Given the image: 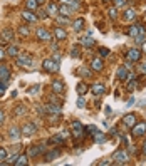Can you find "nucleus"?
<instances>
[{
    "mask_svg": "<svg viewBox=\"0 0 146 166\" xmlns=\"http://www.w3.org/2000/svg\"><path fill=\"white\" fill-rule=\"evenodd\" d=\"M72 10H74V8H71V7H67V5H61L59 7V13H61V15H67V17H69L71 13H72Z\"/></svg>",
    "mask_w": 146,
    "mask_h": 166,
    "instance_id": "nucleus-24",
    "label": "nucleus"
},
{
    "mask_svg": "<svg viewBox=\"0 0 146 166\" xmlns=\"http://www.w3.org/2000/svg\"><path fill=\"white\" fill-rule=\"evenodd\" d=\"M27 7L30 8V10H37V7H39L37 0H27Z\"/></svg>",
    "mask_w": 146,
    "mask_h": 166,
    "instance_id": "nucleus-34",
    "label": "nucleus"
},
{
    "mask_svg": "<svg viewBox=\"0 0 146 166\" xmlns=\"http://www.w3.org/2000/svg\"><path fill=\"white\" fill-rule=\"evenodd\" d=\"M44 2H46V0H37V3H39V5H41V3H44Z\"/></svg>",
    "mask_w": 146,
    "mask_h": 166,
    "instance_id": "nucleus-55",
    "label": "nucleus"
},
{
    "mask_svg": "<svg viewBox=\"0 0 146 166\" xmlns=\"http://www.w3.org/2000/svg\"><path fill=\"white\" fill-rule=\"evenodd\" d=\"M2 37L5 39L7 42H10V40H14V30H10V29H5V30L2 32Z\"/></svg>",
    "mask_w": 146,
    "mask_h": 166,
    "instance_id": "nucleus-25",
    "label": "nucleus"
},
{
    "mask_svg": "<svg viewBox=\"0 0 146 166\" xmlns=\"http://www.w3.org/2000/svg\"><path fill=\"white\" fill-rule=\"evenodd\" d=\"M103 67H104L103 59H99V57H97V59H92V61H91V69H92V71L101 72V71H103Z\"/></svg>",
    "mask_w": 146,
    "mask_h": 166,
    "instance_id": "nucleus-11",
    "label": "nucleus"
},
{
    "mask_svg": "<svg viewBox=\"0 0 146 166\" xmlns=\"http://www.w3.org/2000/svg\"><path fill=\"white\" fill-rule=\"evenodd\" d=\"M136 87V77H133V79H131V82L128 84V91H133Z\"/></svg>",
    "mask_w": 146,
    "mask_h": 166,
    "instance_id": "nucleus-45",
    "label": "nucleus"
},
{
    "mask_svg": "<svg viewBox=\"0 0 146 166\" xmlns=\"http://www.w3.org/2000/svg\"><path fill=\"white\" fill-rule=\"evenodd\" d=\"M15 59H17V66H20V67H25V66H32V64H34L32 57L29 56V54H22V56H17Z\"/></svg>",
    "mask_w": 146,
    "mask_h": 166,
    "instance_id": "nucleus-3",
    "label": "nucleus"
},
{
    "mask_svg": "<svg viewBox=\"0 0 146 166\" xmlns=\"http://www.w3.org/2000/svg\"><path fill=\"white\" fill-rule=\"evenodd\" d=\"M104 2H109V0H104Z\"/></svg>",
    "mask_w": 146,
    "mask_h": 166,
    "instance_id": "nucleus-56",
    "label": "nucleus"
},
{
    "mask_svg": "<svg viewBox=\"0 0 146 166\" xmlns=\"http://www.w3.org/2000/svg\"><path fill=\"white\" fill-rule=\"evenodd\" d=\"M7 56L17 57V56H19V47H17V46H8V47H7Z\"/></svg>",
    "mask_w": 146,
    "mask_h": 166,
    "instance_id": "nucleus-21",
    "label": "nucleus"
},
{
    "mask_svg": "<svg viewBox=\"0 0 146 166\" xmlns=\"http://www.w3.org/2000/svg\"><path fill=\"white\" fill-rule=\"evenodd\" d=\"M42 67H44L46 72H49V74H56V72H59V64H57L54 59H46L42 62Z\"/></svg>",
    "mask_w": 146,
    "mask_h": 166,
    "instance_id": "nucleus-1",
    "label": "nucleus"
},
{
    "mask_svg": "<svg viewBox=\"0 0 146 166\" xmlns=\"http://www.w3.org/2000/svg\"><path fill=\"white\" fill-rule=\"evenodd\" d=\"M108 13H109V17L113 19V20L118 19V8H116V7H109L108 8Z\"/></svg>",
    "mask_w": 146,
    "mask_h": 166,
    "instance_id": "nucleus-33",
    "label": "nucleus"
},
{
    "mask_svg": "<svg viewBox=\"0 0 146 166\" xmlns=\"http://www.w3.org/2000/svg\"><path fill=\"white\" fill-rule=\"evenodd\" d=\"M3 119H5V113H3L2 109H0V124L3 123Z\"/></svg>",
    "mask_w": 146,
    "mask_h": 166,
    "instance_id": "nucleus-48",
    "label": "nucleus"
},
{
    "mask_svg": "<svg viewBox=\"0 0 146 166\" xmlns=\"http://www.w3.org/2000/svg\"><path fill=\"white\" fill-rule=\"evenodd\" d=\"M113 158L116 159V163H119V164H126V163H129V154L126 153L124 149H119V151H116Z\"/></svg>",
    "mask_w": 146,
    "mask_h": 166,
    "instance_id": "nucleus-2",
    "label": "nucleus"
},
{
    "mask_svg": "<svg viewBox=\"0 0 146 166\" xmlns=\"http://www.w3.org/2000/svg\"><path fill=\"white\" fill-rule=\"evenodd\" d=\"M133 134H134V136H143V134H146V123H144V121H143V123H138V124L133 126Z\"/></svg>",
    "mask_w": 146,
    "mask_h": 166,
    "instance_id": "nucleus-8",
    "label": "nucleus"
},
{
    "mask_svg": "<svg viewBox=\"0 0 146 166\" xmlns=\"http://www.w3.org/2000/svg\"><path fill=\"white\" fill-rule=\"evenodd\" d=\"M87 91H89V86H87L86 82H79V84H77V94L84 96Z\"/></svg>",
    "mask_w": 146,
    "mask_h": 166,
    "instance_id": "nucleus-20",
    "label": "nucleus"
},
{
    "mask_svg": "<svg viewBox=\"0 0 146 166\" xmlns=\"http://www.w3.org/2000/svg\"><path fill=\"white\" fill-rule=\"evenodd\" d=\"M3 57H5V52H3L2 49H0V61H3Z\"/></svg>",
    "mask_w": 146,
    "mask_h": 166,
    "instance_id": "nucleus-52",
    "label": "nucleus"
},
{
    "mask_svg": "<svg viewBox=\"0 0 146 166\" xmlns=\"http://www.w3.org/2000/svg\"><path fill=\"white\" fill-rule=\"evenodd\" d=\"M124 19L126 20H134L136 19V10L134 8H128V10L124 12Z\"/></svg>",
    "mask_w": 146,
    "mask_h": 166,
    "instance_id": "nucleus-23",
    "label": "nucleus"
},
{
    "mask_svg": "<svg viewBox=\"0 0 146 166\" xmlns=\"http://www.w3.org/2000/svg\"><path fill=\"white\" fill-rule=\"evenodd\" d=\"M41 91V86L39 84H35V86H32L30 89H29V92H30V94H37V92Z\"/></svg>",
    "mask_w": 146,
    "mask_h": 166,
    "instance_id": "nucleus-42",
    "label": "nucleus"
},
{
    "mask_svg": "<svg viewBox=\"0 0 146 166\" xmlns=\"http://www.w3.org/2000/svg\"><path fill=\"white\" fill-rule=\"evenodd\" d=\"M138 32H139L138 25H129V29H128V35L129 37H136V35H138Z\"/></svg>",
    "mask_w": 146,
    "mask_h": 166,
    "instance_id": "nucleus-27",
    "label": "nucleus"
},
{
    "mask_svg": "<svg viewBox=\"0 0 146 166\" xmlns=\"http://www.w3.org/2000/svg\"><path fill=\"white\" fill-rule=\"evenodd\" d=\"M91 91H92V94H94V96H103L106 92V86L104 84H92Z\"/></svg>",
    "mask_w": 146,
    "mask_h": 166,
    "instance_id": "nucleus-12",
    "label": "nucleus"
},
{
    "mask_svg": "<svg viewBox=\"0 0 146 166\" xmlns=\"http://www.w3.org/2000/svg\"><path fill=\"white\" fill-rule=\"evenodd\" d=\"M46 111L47 113H54V114H61V106L59 104H46Z\"/></svg>",
    "mask_w": 146,
    "mask_h": 166,
    "instance_id": "nucleus-17",
    "label": "nucleus"
},
{
    "mask_svg": "<svg viewBox=\"0 0 146 166\" xmlns=\"http://www.w3.org/2000/svg\"><path fill=\"white\" fill-rule=\"evenodd\" d=\"M79 54H81V47L74 46V47H72V51H71V57H77Z\"/></svg>",
    "mask_w": 146,
    "mask_h": 166,
    "instance_id": "nucleus-38",
    "label": "nucleus"
},
{
    "mask_svg": "<svg viewBox=\"0 0 146 166\" xmlns=\"http://www.w3.org/2000/svg\"><path fill=\"white\" fill-rule=\"evenodd\" d=\"M143 153H144V154H146V143H144V144H143Z\"/></svg>",
    "mask_w": 146,
    "mask_h": 166,
    "instance_id": "nucleus-54",
    "label": "nucleus"
},
{
    "mask_svg": "<svg viewBox=\"0 0 146 166\" xmlns=\"http://www.w3.org/2000/svg\"><path fill=\"white\" fill-rule=\"evenodd\" d=\"M20 131H22V129H19V128H15V126H12V128L8 129V136H10V139L15 141V139L20 138V134H22Z\"/></svg>",
    "mask_w": 146,
    "mask_h": 166,
    "instance_id": "nucleus-16",
    "label": "nucleus"
},
{
    "mask_svg": "<svg viewBox=\"0 0 146 166\" xmlns=\"http://www.w3.org/2000/svg\"><path fill=\"white\" fill-rule=\"evenodd\" d=\"M139 69H141V72H143V74H146V64H141Z\"/></svg>",
    "mask_w": 146,
    "mask_h": 166,
    "instance_id": "nucleus-49",
    "label": "nucleus"
},
{
    "mask_svg": "<svg viewBox=\"0 0 146 166\" xmlns=\"http://www.w3.org/2000/svg\"><path fill=\"white\" fill-rule=\"evenodd\" d=\"M7 149L5 148H0V161H5L7 159Z\"/></svg>",
    "mask_w": 146,
    "mask_h": 166,
    "instance_id": "nucleus-41",
    "label": "nucleus"
},
{
    "mask_svg": "<svg viewBox=\"0 0 146 166\" xmlns=\"http://www.w3.org/2000/svg\"><path fill=\"white\" fill-rule=\"evenodd\" d=\"M104 139H106L104 133H101V131H96V133H94V141H96V143H103Z\"/></svg>",
    "mask_w": 146,
    "mask_h": 166,
    "instance_id": "nucleus-29",
    "label": "nucleus"
},
{
    "mask_svg": "<svg viewBox=\"0 0 146 166\" xmlns=\"http://www.w3.org/2000/svg\"><path fill=\"white\" fill-rule=\"evenodd\" d=\"M81 44H82V46H86V47H91L92 44H94V39H91V37H82V39H81Z\"/></svg>",
    "mask_w": 146,
    "mask_h": 166,
    "instance_id": "nucleus-31",
    "label": "nucleus"
},
{
    "mask_svg": "<svg viewBox=\"0 0 146 166\" xmlns=\"http://www.w3.org/2000/svg\"><path fill=\"white\" fill-rule=\"evenodd\" d=\"M99 56H101V57H108V56H109V49L99 47Z\"/></svg>",
    "mask_w": 146,
    "mask_h": 166,
    "instance_id": "nucleus-39",
    "label": "nucleus"
},
{
    "mask_svg": "<svg viewBox=\"0 0 146 166\" xmlns=\"http://www.w3.org/2000/svg\"><path fill=\"white\" fill-rule=\"evenodd\" d=\"M35 133H37V126L32 124V123H27L22 128V136H27V138H29V136H34Z\"/></svg>",
    "mask_w": 146,
    "mask_h": 166,
    "instance_id": "nucleus-5",
    "label": "nucleus"
},
{
    "mask_svg": "<svg viewBox=\"0 0 146 166\" xmlns=\"http://www.w3.org/2000/svg\"><path fill=\"white\" fill-rule=\"evenodd\" d=\"M54 61H56V62H59V61H61V54H59V52H57L56 56H54Z\"/></svg>",
    "mask_w": 146,
    "mask_h": 166,
    "instance_id": "nucleus-50",
    "label": "nucleus"
},
{
    "mask_svg": "<svg viewBox=\"0 0 146 166\" xmlns=\"http://www.w3.org/2000/svg\"><path fill=\"white\" fill-rule=\"evenodd\" d=\"M51 143H56V144H64V138H62V136H52V138H51Z\"/></svg>",
    "mask_w": 146,
    "mask_h": 166,
    "instance_id": "nucleus-35",
    "label": "nucleus"
},
{
    "mask_svg": "<svg viewBox=\"0 0 146 166\" xmlns=\"http://www.w3.org/2000/svg\"><path fill=\"white\" fill-rule=\"evenodd\" d=\"M86 131H87V134H92V136H94V133L97 131V128H96L94 124H89V126L86 128Z\"/></svg>",
    "mask_w": 146,
    "mask_h": 166,
    "instance_id": "nucleus-40",
    "label": "nucleus"
},
{
    "mask_svg": "<svg viewBox=\"0 0 146 166\" xmlns=\"http://www.w3.org/2000/svg\"><path fill=\"white\" fill-rule=\"evenodd\" d=\"M14 114H15V116H22V114H25V106H17V107H15V111H14Z\"/></svg>",
    "mask_w": 146,
    "mask_h": 166,
    "instance_id": "nucleus-36",
    "label": "nucleus"
},
{
    "mask_svg": "<svg viewBox=\"0 0 146 166\" xmlns=\"http://www.w3.org/2000/svg\"><path fill=\"white\" fill-rule=\"evenodd\" d=\"M118 79L119 81H126V79H128V69H126V66L118 69Z\"/></svg>",
    "mask_w": 146,
    "mask_h": 166,
    "instance_id": "nucleus-19",
    "label": "nucleus"
},
{
    "mask_svg": "<svg viewBox=\"0 0 146 166\" xmlns=\"http://www.w3.org/2000/svg\"><path fill=\"white\" fill-rule=\"evenodd\" d=\"M64 84H62V81L59 79H56V81H52V92H56V94H64Z\"/></svg>",
    "mask_w": 146,
    "mask_h": 166,
    "instance_id": "nucleus-9",
    "label": "nucleus"
},
{
    "mask_svg": "<svg viewBox=\"0 0 146 166\" xmlns=\"http://www.w3.org/2000/svg\"><path fill=\"white\" fill-rule=\"evenodd\" d=\"M41 153H44V146H39V144L32 146V148L29 149V156H37V154H41Z\"/></svg>",
    "mask_w": 146,
    "mask_h": 166,
    "instance_id": "nucleus-18",
    "label": "nucleus"
},
{
    "mask_svg": "<svg viewBox=\"0 0 146 166\" xmlns=\"http://www.w3.org/2000/svg\"><path fill=\"white\" fill-rule=\"evenodd\" d=\"M8 79H10V71H8L7 66H0V81L7 82Z\"/></svg>",
    "mask_w": 146,
    "mask_h": 166,
    "instance_id": "nucleus-13",
    "label": "nucleus"
},
{
    "mask_svg": "<svg viewBox=\"0 0 146 166\" xmlns=\"http://www.w3.org/2000/svg\"><path fill=\"white\" fill-rule=\"evenodd\" d=\"M57 156H59V151H51V153H47L44 158H46V161H52V159H56Z\"/></svg>",
    "mask_w": 146,
    "mask_h": 166,
    "instance_id": "nucleus-32",
    "label": "nucleus"
},
{
    "mask_svg": "<svg viewBox=\"0 0 146 166\" xmlns=\"http://www.w3.org/2000/svg\"><path fill=\"white\" fill-rule=\"evenodd\" d=\"M126 57H128V61H131V62H138L139 57H141V52L138 49H129L128 54H126Z\"/></svg>",
    "mask_w": 146,
    "mask_h": 166,
    "instance_id": "nucleus-10",
    "label": "nucleus"
},
{
    "mask_svg": "<svg viewBox=\"0 0 146 166\" xmlns=\"http://www.w3.org/2000/svg\"><path fill=\"white\" fill-rule=\"evenodd\" d=\"M79 74L84 77V79H89V77L92 76V72L87 69V67H81V69H79Z\"/></svg>",
    "mask_w": 146,
    "mask_h": 166,
    "instance_id": "nucleus-30",
    "label": "nucleus"
},
{
    "mask_svg": "<svg viewBox=\"0 0 146 166\" xmlns=\"http://www.w3.org/2000/svg\"><path fill=\"white\" fill-rule=\"evenodd\" d=\"M71 126H72V136H74L76 139L82 138V134H84V128H82V124L79 123V121H74Z\"/></svg>",
    "mask_w": 146,
    "mask_h": 166,
    "instance_id": "nucleus-4",
    "label": "nucleus"
},
{
    "mask_svg": "<svg viewBox=\"0 0 146 166\" xmlns=\"http://www.w3.org/2000/svg\"><path fill=\"white\" fill-rule=\"evenodd\" d=\"M22 17H24V20H25V22H30V24H35L37 22V17L34 15L32 12H29V10H24L22 12Z\"/></svg>",
    "mask_w": 146,
    "mask_h": 166,
    "instance_id": "nucleus-15",
    "label": "nucleus"
},
{
    "mask_svg": "<svg viewBox=\"0 0 146 166\" xmlns=\"http://www.w3.org/2000/svg\"><path fill=\"white\" fill-rule=\"evenodd\" d=\"M113 2H114V7L119 8V7H123L124 3H126V0H113Z\"/></svg>",
    "mask_w": 146,
    "mask_h": 166,
    "instance_id": "nucleus-44",
    "label": "nucleus"
},
{
    "mask_svg": "<svg viewBox=\"0 0 146 166\" xmlns=\"http://www.w3.org/2000/svg\"><path fill=\"white\" fill-rule=\"evenodd\" d=\"M123 123L128 126V128H133V126L136 124V116L134 114H126L123 118Z\"/></svg>",
    "mask_w": 146,
    "mask_h": 166,
    "instance_id": "nucleus-14",
    "label": "nucleus"
},
{
    "mask_svg": "<svg viewBox=\"0 0 146 166\" xmlns=\"http://www.w3.org/2000/svg\"><path fill=\"white\" fill-rule=\"evenodd\" d=\"M57 24H69V19H67V15H61L57 19Z\"/></svg>",
    "mask_w": 146,
    "mask_h": 166,
    "instance_id": "nucleus-43",
    "label": "nucleus"
},
{
    "mask_svg": "<svg viewBox=\"0 0 146 166\" xmlns=\"http://www.w3.org/2000/svg\"><path fill=\"white\" fill-rule=\"evenodd\" d=\"M72 25H74V30H82V27H84V19H77V20L72 22Z\"/></svg>",
    "mask_w": 146,
    "mask_h": 166,
    "instance_id": "nucleus-28",
    "label": "nucleus"
},
{
    "mask_svg": "<svg viewBox=\"0 0 146 166\" xmlns=\"http://www.w3.org/2000/svg\"><path fill=\"white\" fill-rule=\"evenodd\" d=\"M54 39H56V40H66V39H67V32L61 25H57V27H54Z\"/></svg>",
    "mask_w": 146,
    "mask_h": 166,
    "instance_id": "nucleus-7",
    "label": "nucleus"
},
{
    "mask_svg": "<svg viewBox=\"0 0 146 166\" xmlns=\"http://www.w3.org/2000/svg\"><path fill=\"white\" fill-rule=\"evenodd\" d=\"M35 35H37V39H41V40H44V42H49V40H52V37L51 34H49L44 27H41V29H37V32H35Z\"/></svg>",
    "mask_w": 146,
    "mask_h": 166,
    "instance_id": "nucleus-6",
    "label": "nucleus"
},
{
    "mask_svg": "<svg viewBox=\"0 0 146 166\" xmlns=\"http://www.w3.org/2000/svg\"><path fill=\"white\" fill-rule=\"evenodd\" d=\"M19 34H20L22 37H27V35H29V27L20 25V27H19Z\"/></svg>",
    "mask_w": 146,
    "mask_h": 166,
    "instance_id": "nucleus-37",
    "label": "nucleus"
},
{
    "mask_svg": "<svg viewBox=\"0 0 146 166\" xmlns=\"http://www.w3.org/2000/svg\"><path fill=\"white\" fill-rule=\"evenodd\" d=\"M47 12H49V15H54V13H59V7L56 5V3H49V7H47Z\"/></svg>",
    "mask_w": 146,
    "mask_h": 166,
    "instance_id": "nucleus-26",
    "label": "nucleus"
},
{
    "mask_svg": "<svg viewBox=\"0 0 146 166\" xmlns=\"http://www.w3.org/2000/svg\"><path fill=\"white\" fill-rule=\"evenodd\" d=\"M104 164H111V161H108V159H106V161H99V166H104Z\"/></svg>",
    "mask_w": 146,
    "mask_h": 166,
    "instance_id": "nucleus-51",
    "label": "nucleus"
},
{
    "mask_svg": "<svg viewBox=\"0 0 146 166\" xmlns=\"http://www.w3.org/2000/svg\"><path fill=\"white\" fill-rule=\"evenodd\" d=\"M76 2H79V0H76Z\"/></svg>",
    "mask_w": 146,
    "mask_h": 166,
    "instance_id": "nucleus-57",
    "label": "nucleus"
},
{
    "mask_svg": "<svg viewBox=\"0 0 146 166\" xmlns=\"http://www.w3.org/2000/svg\"><path fill=\"white\" fill-rule=\"evenodd\" d=\"M17 158H19V154H14L12 158H8V159L5 161V163H15V161H17Z\"/></svg>",
    "mask_w": 146,
    "mask_h": 166,
    "instance_id": "nucleus-46",
    "label": "nucleus"
},
{
    "mask_svg": "<svg viewBox=\"0 0 146 166\" xmlns=\"http://www.w3.org/2000/svg\"><path fill=\"white\" fill-rule=\"evenodd\" d=\"M84 104H86V101L82 99V97H81V99H77V106H79V107H84Z\"/></svg>",
    "mask_w": 146,
    "mask_h": 166,
    "instance_id": "nucleus-47",
    "label": "nucleus"
},
{
    "mask_svg": "<svg viewBox=\"0 0 146 166\" xmlns=\"http://www.w3.org/2000/svg\"><path fill=\"white\" fill-rule=\"evenodd\" d=\"M141 51L146 52V42H143V46H141Z\"/></svg>",
    "mask_w": 146,
    "mask_h": 166,
    "instance_id": "nucleus-53",
    "label": "nucleus"
},
{
    "mask_svg": "<svg viewBox=\"0 0 146 166\" xmlns=\"http://www.w3.org/2000/svg\"><path fill=\"white\" fill-rule=\"evenodd\" d=\"M27 161H29V154H20L14 164H17V166H24V164H27Z\"/></svg>",
    "mask_w": 146,
    "mask_h": 166,
    "instance_id": "nucleus-22",
    "label": "nucleus"
}]
</instances>
